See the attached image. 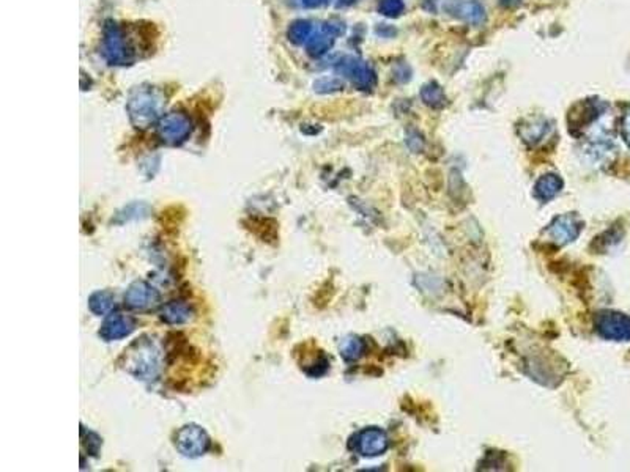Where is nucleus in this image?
Listing matches in <instances>:
<instances>
[{
  "label": "nucleus",
  "instance_id": "f257e3e1",
  "mask_svg": "<svg viewBox=\"0 0 630 472\" xmlns=\"http://www.w3.org/2000/svg\"><path fill=\"white\" fill-rule=\"evenodd\" d=\"M122 367L130 375L142 381L156 380L163 368V352L149 337L131 343L122 356Z\"/></svg>",
  "mask_w": 630,
  "mask_h": 472
},
{
  "label": "nucleus",
  "instance_id": "f03ea898",
  "mask_svg": "<svg viewBox=\"0 0 630 472\" xmlns=\"http://www.w3.org/2000/svg\"><path fill=\"white\" fill-rule=\"evenodd\" d=\"M165 101L163 95L153 88H139L128 101V113L136 127L145 130L155 123L161 116Z\"/></svg>",
  "mask_w": 630,
  "mask_h": 472
},
{
  "label": "nucleus",
  "instance_id": "7ed1b4c3",
  "mask_svg": "<svg viewBox=\"0 0 630 472\" xmlns=\"http://www.w3.org/2000/svg\"><path fill=\"white\" fill-rule=\"evenodd\" d=\"M104 57L112 65H131L137 59L135 44L118 24L107 22L104 29Z\"/></svg>",
  "mask_w": 630,
  "mask_h": 472
},
{
  "label": "nucleus",
  "instance_id": "20e7f679",
  "mask_svg": "<svg viewBox=\"0 0 630 472\" xmlns=\"http://www.w3.org/2000/svg\"><path fill=\"white\" fill-rule=\"evenodd\" d=\"M596 331L607 340H630V317L621 312H601L596 317Z\"/></svg>",
  "mask_w": 630,
  "mask_h": 472
},
{
  "label": "nucleus",
  "instance_id": "39448f33",
  "mask_svg": "<svg viewBox=\"0 0 630 472\" xmlns=\"http://www.w3.org/2000/svg\"><path fill=\"white\" fill-rule=\"evenodd\" d=\"M175 447L180 454L196 458L205 454L210 447V438L207 431L197 425H186L177 433Z\"/></svg>",
  "mask_w": 630,
  "mask_h": 472
},
{
  "label": "nucleus",
  "instance_id": "423d86ee",
  "mask_svg": "<svg viewBox=\"0 0 630 472\" xmlns=\"http://www.w3.org/2000/svg\"><path fill=\"white\" fill-rule=\"evenodd\" d=\"M336 71L348 78L359 90H372L377 84L374 69L356 57H343L336 65Z\"/></svg>",
  "mask_w": 630,
  "mask_h": 472
},
{
  "label": "nucleus",
  "instance_id": "0eeeda50",
  "mask_svg": "<svg viewBox=\"0 0 630 472\" xmlns=\"http://www.w3.org/2000/svg\"><path fill=\"white\" fill-rule=\"evenodd\" d=\"M193 123L180 112H172L158 123V136L165 144L178 145L189 137Z\"/></svg>",
  "mask_w": 630,
  "mask_h": 472
},
{
  "label": "nucleus",
  "instance_id": "6e6552de",
  "mask_svg": "<svg viewBox=\"0 0 630 472\" xmlns=\"http://www.w3.org/2000/svg\"><path fill=\"white\" fill-rule=\"evenodd\" d=\"M583 230V221L580 216L575 213L563 214L559 218L553 219L552 224L547 228V236L552 241H555L558 246L569 244V242L575 241L580 236Z\"/></svg>",
  "mask_w": 630,
  "mask_h": 472
},
{
  "label": "nucleus",
  "instance_id": "1a4fd4ad",
  "mask_svg": "<svg viewBox=\"0 0 630 472\" xmlns=\"http://www.w3.org/2000/svg\"><path fill=\"white\" fill-rule=\"evenodd\" d=\"M388 436L380 429H364L353 438V449L362 457H378L388 450Z\"/></svg>",
  "mask_w": 630,
  "mask_h": 472
},
{
  "label": "nucleus",
  "instance_id": "9d476101",
  "mask_svg": "<svg viewBox=\"0 0 630 472\" xmlns=\"http://www.w3.org/2000/svg\"><path fill=\"white\" fill-rule=\"evenodd\" d=\"M345 27L341 22H327L323 27L317 32L315 35L309 38L308 41V54L310 57H322L333 48L336 36L342 35Z\"/></svg>",
  "mask_w": 630,
  "mask_h": 472
},
{
  "label": "nucleus",
  "instance_id": "9b49d317",
  "mask_svg": "<svg viewBox=\"0 0 630 472\" xmlns=\"http://www.w3.org/2000/svg\"><path fill=\"white\" fill-rule=\"evenodd\" d=\"M159 301V293L150 284L144 280L131 284L130 289L125 293V304L131 309L145 310L153 307Z\"/></svg>",
  "mask_w": 630,
  "mask_h": 472
},
{
  "label": "nucleus",
  "instance_id": "f8f14e48",
  "mask_svg": "<svg viewBox=\"0 0 630 472\" xmlns=\"http://www.w3.org/2000/svg\"><path fill=\"white\" fill-rule=\"evenodd\" d=\"M135 326H136V323L131 317L123 315V314H116V315H111L104 321L103 326H101L100 335H101V339H104L106 342L120 340V339H125V337H128L132 331H135Z\"/></svg>",
  "mask_w": 630,
  "mask_h": 472
},
{
  "label": "nucleus",
  "instance_id": "ddd939ff",
  "mask_svg": "<svg viewBox=\"0 0 630 472\" xmlns=\"http://www.w3.org/2000/svg\"><path fill=\"white\" fill-rule=\"evenodd\" d=\"M561 189H563L561 178L555 174H547L544 176H540L536 186H534V197H536L539 202L547 203L552 199H555V197L561 193Z\"/></svg>",
  "mask_w": 630,
  "mask_h": 472
},
{
  "label": "nucleus",
  "instance_id": "4468645a",
  "mask_svg": "<svg viewBox=\"0 0 630 472\" xmlns=\"http://www.w3.org/2000/svg\"><path fill=\"white\" fill-rule=\"evenodd\" d=\"M193 318V307L184 301H172L161 310V320L167 324H183Z\"/></svg>",
  "mask_w": 630,
  "mask_h": 472
},
{
  "label": "nucleus",
  "instance_id": "2eb2a0df",
  "mask_svg": "<svg viewBox=\"0 0 630 472\" xmlns=\"http://www.w3.org/2000/svg\"><path fill=\"white\" fill-rule=\"evenodd\" d=\"M88 307L95 315H107L116 307V296L111 291H97L88 299Z\"/></svg>",
  "mask_w": 630,
  "mask_h": 472
},
{
  "label": "nucleus",
  "instance_id": "dca6fc26",
  "mask_svg": "<svg viewBox=\"0 0 630 472\" xmlns=\"http://www.w3.org/2000/svg\"><path fill=\"white\" fill-rule=\"evenodd\" d=\"M421 98L429 107L434 109H440L446 104V95H444L441 85H438L437 82H429L421 88Z\"/></svg>",
  "mask_w": 630,
  "mask_h": 472
},
{
  "label": "nucleus",
  "instance_id": "f3484780",
  "mask_svg": "<svg viewBox=\"0 0 630 472\" xmlns=\"http://www.w3.org/2000/svg\"><path fill=\"white\" fill-rule=\"evenodd\" d=\"M362 352H364V342H362L359 337L355 335L347 337V339H343L341 343V354L343 359L348 362L359 359Z\"/></svg>",
  "mask_w": 630,
  "mask_h": 472
},
{
  "label": "nucleus",
  "instance_id": "a211bd4d",
  "mask_svg": "<svg viewBox=\"0 0 630 472\" xmlns=\"http://www.w3.org/2000/svg\"><path fill=\"white\" fill-rule=\"evenodd\" d=\"M313 36V25L308 21H295L289 29V40L294 44H303L308 43L309 38Z\"/></svg>",
  "mask_w": 630,
  "mask_h": 472
},
{
  "label": "nucleus",
  "instance_id": "6ab92c4d",
  "mask_svg": "<svg viewBox=\"0 0 630 472\" xmlns=\"http://www.w3.org/2000/svg\"><path fill=\"white\" fill-rule=\"evenodd\" d=\"M402 0H380L378 11L386 18H397L404 13Z\"/></svg>",
  "mask_w": 630,
  "mask_h": 472
},
{
  "label": "nucleus",
  "instance_id": "aec40b11",
  "mask_svg": "<svg viewBox=\"0 0 630 472\" xmlns=\"http://www.w3.org/2000/svg\"><path fill=\"white\" fill-rule=\"evenodd\" d=\"M314 88H315V92H318V93H331V92L342 90L343 82L339 81V79H336V78H323V79L315 82Z\"/></svg>",
  "mask_w": 630,
  "mask_h": 472
},
{
  "label": "nucleus",
  "instance_id": "412c9836",
  "mask_svg": "<svg viewBox=\"0 0 630 472\" xmlns=\"http://www.w3.org/2000/svg\"><path fill=\"white\" fill-rule=\"evenodd\" d=\"M465 13H467V18L470 19V21H473V22H479L481 19H482V16H484V10L481 8L479 4H476V2L467 4L465 5Z\"/></svg>",
  "mask_w": 630,
  "mask_h": 472
},
{
  "label": "nucleus",
  "instance_id": "4be33fe9",
  "mask_svg": "<svg viewBox=\"0 0 630 472\" xmlns=\"http://www.w3.org/2000/svg\"><path fill=\"white\" fill-rule=\"evenodd\" d=\"M621 131H622V137H624L626 144L629 145V148H630V107L626 111L624 117H622Z\"/></svg>",
  "mask_w": 630,
  "mask_h": 472
},
{
  "label": "nucleus",
  "instance_id": "5701e85b",
  "mask_svg": "<svg viewBox=\"0 0 630 472\" xmlns=\"http://www.w3.org/2000/svg\"><path fill=\"white\" fill-rule=\"evenodd\" d=\"M331 0H303V4L309 6V8H315V6H323L329 4Z\"/></svg>",
  "mask_w": 630,
  "mask_h": 472
},
{
  "label": "nucleus",
  "instance_id": "b1692460",
  "mask_svg": "<svg viewBox=\"0 0 630 472\" xmlns=\"http://www.w3.org/2000/svg\"><path fill=\"white\" fill-rule=\"evenodd\" d=\"M500 4L502 6H514V5L520 4V0H500Z\"/></svg>",
  "mask_w": 630,
  "mask_h": 472
},
{
  "label": "nucleus",
  "instance_id": "393cba45",
  "mask_svg": "<svg viewBox=\"0 0 630 472\" xmlns=\"http://www.w3.org/2000/svg\"><path fill=\"white\" fill-rule=\"evenodd\" d=\"M353 4V0H341L339 4H337V6H342V5H352Z\"/></svg>",
  "mask_w": 630,
  "mask_h": 472
}]
</instances>
